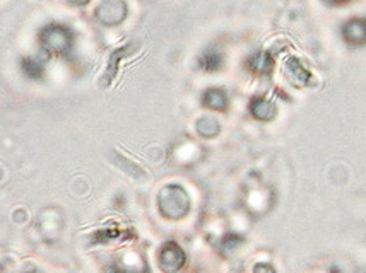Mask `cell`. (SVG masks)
<instances>
[{
    "instance_id": "obj_10",
    "label": "cell",
    "mask_w": 366,
    "mask_h": 273,
    "mask_svg": "<svg viewBox=\"0 0 366 273\" xmlns=\"http://www.w3.org/2000/svg\"><path fill=\"white\" fill-rule=\"evenodd\" d=\"M252 67L257 72H271V58L267 55H255Z\"/></svg>"
},
{
    "instance_id": "obj_13",
    "label": "cell",
    "mask_w": 366,
    "mask_h": 273,
    "mask_svg": "<svg viewBox=\"0 0 366 273\" xmlns=\"http://www.w3.org/2000/svg\"><path fill=\"white\" fill-rule=\"evenodd\" d=\"M335 2H346V0H335Z\"/></svg>"
},
{
    "instance_id": "obj_8",
    "label": "cell",
    "mask_w": 366,
    "mask_h": 273,
    "mask_svg": "<svg viewBox=\"0 0 366 273\" xmlns=\"http://www.w3.org/2000/svg\"><path fill=\"white\" fill-rule=\"evenodd\" d=\"M202 103H204V106L222 111V109L226 108V104H228V99H226V94L221 89H209L204 92Z\"/></svg>"
},
{
    "instance_id": "obj_6",
    "label": "cell",
    "mask_w": 366,
    "mask_h": 273,
    "mask_svg": "<svg viewBox=\"0 0 366 273\" xmlns=\"http://www.w3.org/2000/svg\"><path fill=\"white\" fill-rule=\"evenodd\" d=\"M250 109H252V115H254L257 120L269 121L276 116V106L271 103V101L264 98H257L255 101H252Z\"/></svg>"
},
{
    "instance_id": "obj_11",
    "label": "cell",
    "mask_w": 366,
    "mask_h": 273,
    "mask_svg": "<svg viewBox=\"0 0 366 273\" xmlns=\"http://www.w3.org/2000/svg\"><path fill=\"white\" fill-rule=\"evenodd\" d=\"M200 64H202V67H204L205 70H216L217 67L221 65V57L217 53H212V52L204 53V57H202Z\"/></svg>"
},
{
    "instance_id": "obj_4",
    "label": "cell",
    "mask_w": 366,
    "mask_h": 273,
    "mask_svg": "<svg viewBox=\"0 0 366 273\" xmlns=\"http://www.w3.org/2000/svg\"><path fill=\"white\" fill-rule=\"evenodd\" d=\"M159 263H161L163 270L175 272L180 270L185 263V255L182 247L175 243H168V245L163 246L161 253H159Z\"/></svg>"
},
{
    "instance_id": "obj_5",
    "label": "cell",
    "mask_w": 366,
    "mask_h": 273,
    "mask_svg": "<svg viewBox=\"0 0 366 273\" xmlns=\"http://www.w3.org/2000/svg\"><path fill=\"white\" fill-rule=\"evenodd\" d=\"M343 36L346 38L348 43L351 45H363L366 43V21L365 19H352L343 28Z\"/></svg>"
},
{
    "instance_id": "obj_2",
    "label": "cell",
    "mask_w": 366,
    "mask_h": 273,
    "mask_svg": "<svg viewBox=\"0 0 366 273\" xmlns=\"http://www.w3.org/2000/svg\"><path fill=\"white\" fill-rule=\"evenodd\" d=\"M70 40H72L70 33L62 26H50L43 33V43L46 45V48L58 55L69 52L70 43H72Z\"/></svg>"
},
{
    "instance_id": "obj_12",
    "label": "cell",
    "mask_w": 366,
    "mask_h": 273,
    "mask_svg": "<svg viewBox=\"0 0 366 273\" xmlns=\"http://www.w3.org/2000/svg\"><path fill=\"white\" fill-rule=\"evenodd\" d=\"M70 2H74V4H86L87 0H70Z\"/></svg>"
},
{
    "instance_id": "obj_7",
    "label": "cell",
    "mask_w": 366,
    "mask_h": 273,
    "mask_svg": "<svg viewBox=\"0 0 366 273\" xmlns=\"http://www.w3.org/2000/svg\"><path fill=\"white\" fill-rule=\"evenodd\" d=\"M286 69H288V75L291 77L294 84H306L310 81V72L296 58H289L288 64H286Z\"/></svg>"
},
{
    "instance_id": "obj_3",
    "label": "cell",
    "mask_w": 366,
    "mask_h": 273,
    "mask_svg": "<svg viewBox=\"0 0 366 273\" xmlns=\"http://www.w3.org/2000/svg\"><path fill=\"white\" fill-rule=\"evenodd\" d=\"M127 14V7L122 0H104L98 7V19L108 26H115L124 21Z\"/></svg>"
},
{
    "instance_id": "obj_9",
    "label": "cell",
    "mask_w": 366,
    "mask_h": 273,
    "mask_svg": "<svg viewBox=\"0 0 366 273\" xmlns=\"http://www.w3.org/2000/svg\"><path fill=\"white\" fill-rule=\"evenodd\" d=\"M197 132H199L202 137L212 138L214 135L220 133V123L212 118H202L199 120V123H197Z\"/></svg>"
},
{
    "instance_id": "obj_1",
    "label": "cell",
    "mask_w": 366,
    "mask_h": 273,
    "mask_svg": "<svg viewBox=\"0 0 366 273\" xmlns=\"http://www.w3.org/2000/svg\"><path fill=\"white\" fill-rule=\"evenodd\" d=\"M158 205L163 216L171 218V221H178V218L187 216L188 210H190V199L182 186L171 184V186L163 188L159 193Z\"/></svg>"
}]
</instances>
